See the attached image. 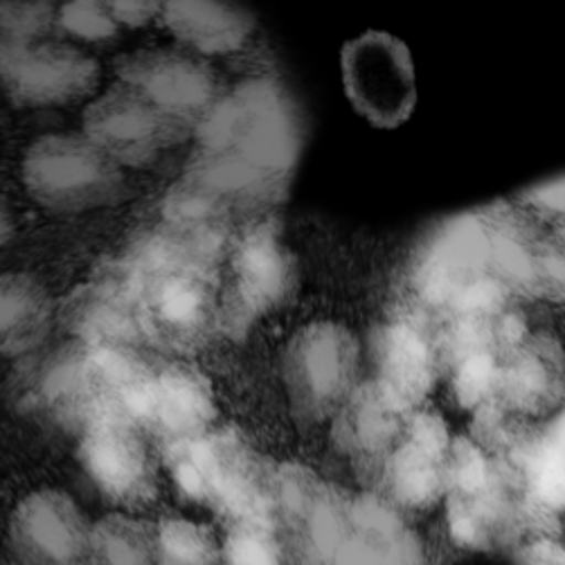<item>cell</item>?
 Here are the masks:
<instances>
[{
    "mask_svg": "<svg viewBox=\"0 0 565 565\" xmlns=\"http://www.w3.org/2000/svg\"><path fill=\"white\" fill-rule=\"evenodd\" d=\"M196 127L201 151L188 179L225 210L277 192L300 149L296 104L270 77L221 93Z\"/></svg>",
    "mask_w": 565,
    "mask_h": 565,
    "instance_id": "cell-1",
    "label": "cell"
},
{
    "mask_svg": "<svg viewBox=\"0 0 565 565\" xmlns=\"http://www.w3.org/2000/svg\"><path fill=\"white\" fill-rule=\"evenodd\" d=\"M179 228V225H177ZM145 242L125 266L142 331L172 348H192L214 318L210 233L181 228Z\"/></svg>",
    "mask_w": 565,
    "mask_h": 565,
    "instance_id": "cell-2",
    "label": "cell"
},
{
    "mask_svg": "<svg viewBox=\"0 0 565 565\" xmlns=\"http://www.w3.org/2000/svg\"><path fill=\"white\" fill-rule=\"evenodd\" d=\"M169 467L179 489L235 523H270L277 487L233 433H203L174 441Z\"/></svg>",
    "mask_w": 565,
    "mask_h": 565,
    "instance_id": "cell-3",
    "label": "cell"
},
{
    "mask_svg": "<svg viewBox=\"0 0 565 565\" xmlns=\"http://www.w3.org/2000/svg\"><path fill=\"white\" fill-rule=\"evenodd\" d=\"M118 164L88 136H45L30 147L23 179L39 203L82 212L122 199L127 185Z\"/></svg>",
    "mask_w": 565,
    "mask_h": 565,
    "instance_id": "cell-4",
    "label": "cell"
},
{
    "mask_svg": "<svg viewBox=\"0 0 565 565\" xmlns=\"http://www.w3.org/2000/svg\"><path fill=\"white\" fill-rule=\"evenodd\" d=\"M345 90L354 108L376 127L394 129L415 110V66L404 41L370 30L341 52Z\"/></svg>",
    "mask_w": 565,
    "mask_h": 565,
    "instance_id": "cell-5",
    "label": "cell"
},
{
    "mask_svg": "<svg viewBox=\"0 0 565 565\" xmlns=\"http://www.w3.org/2000/svg\"><path fill=\"white\" fill-rule=\"evenodd\" d=\"M64 34L3 41V88L17 106H66L95 90L97 62Z\"/></svg>",
    "mask_w": 565,
    "mask_h": 565,
    "instance_id": "cell-6",
    "label": "cell"
},
{
    "mask_svg": "<svg viewBox=\"0 0 565 565\" xmlns=\"http://www.w3.org/2000/svg\"><path fill=\"white\" fill-rule=\"evenodd\" d=\"M359 345L333 322H316L296 333L287 352V385L296 408L322 419L343 408L354 392Z\"/></svg>",
    "mask_w": 565,
    "mask_h": 565,
    "instance_id": "cell-7",
    "label": "cell"
},
{
    "mask_svg": "<svg viewBox=\"0 0 565 565\" xmlns=\"http://www.w3.org/2000/svg\"><path fill=\"white\" fill-rule=\"evenodd\" d=\"M190 122L167 113L127 82L110 86L84 113L86 136L118 162L147 164L188 136Z\"/></svg>",
    "mask_w": 565,
    "mask_h": 565,
    "instance_id": "cell-8",
    "label": "cell"
},
{
    "mask_svg": "<svg viewBox=\"0 0 565 565\" xmlns=\"http://www.w3.org/2000/svg\"><path fill=\"white\" fill-rule=\"evenodd\" d=\"M118 77L172 116L199 125L223 93L216 73L190 47H151L122 56Z\"/></svg>",
    "mask_w": 565,
    "mask_h": 565,
    "instance_id": "cell-9",
    "label": "cell"
},
{
    "mask_svg": "<svg viewBox=\"0 0 565 565\" xmlns=\"http://www.w3.org/2000/svg\"><path fill=\"white\" fill-rule=\"evenodd\" d=\"M79 458L88 478L113 502L142 504L153 493V471L138 422L104 415L82 428Z\"/></svg>",
    "mask_w": 565,
    "mask_h": 565,
    "instance_id": "cell-10",
    "label": "cell"
},
{
    "mask_svg": "<svg viewBox=\"0 0 565 565\" xmlns=\"http://www.w3.org/2000/svg\"><path fill=\"white\" fill-rule=\"evenodd\" d=\"M450 454L454 446L444 422L428 413L413 415L408 430L381 465L379 480L394 502L424 510L448 491Z\"/></svg>",
    "mask_w": 565,
    "mask_h": 565,
    "instance_id": "cell-11",
    "label": "cell"
},
{
    "mask_svg": "<svg viewBox=\"0 0 565 565\" xmlns=\"http://www.w3.org/2000/svg\"><path fill=\"white\" fill-rule=\"evenodd\" d=\"M12 543L25 561L73 563L90 552V532L68 495L39 491L14 512Z\"/></svg>",
    "mask_w": 565,
    "mask_h": 565,
    "instance_id": "cell-12",
    "label": "cell"
},
{
    "mask_svg": "<svg viewBox=\"0 0 565 565\" xmlns=\"http://www.w3.org/2000/svg\"><path fill=\"white\" fill-rule=\"evenodd\" d=\"M212 419V392L196 372L183 367H153L142 394L138 424H145L174 444L207 433Z\"/></svg>",
    "mask_w": 565,
    "mask_h": 565,
    "instance_id": "cell-13",
    "label": "cell"
},
{
    "mask_svg": "<svg viewBox=\"0 0 565 565\" xmlns=\"http://www.w3.org/2000/svg\"><path fill=\"white\" fill-rule=\"evenodd\" d=\"M158 21L183 47L205 56L235 54L255 32V19L237 0H162Z\"/></svg>",
    "mask_w": 565,
    "mask_h": 565,
    "instance_id": "cell-14",
    "label": "cell"
},
{
    "mask_svg": "<svg viewBox=\"0 0 565 565\" xmlns=\"http://www.w3.org/2000/svg\"><path fill=\"white\" fill-rule=\"evenodd\" d=\"M374 359L379 383L394 397L415 406L430 392L437 372V352L428 331L408 318H394L376 335Z\"/></svg>",
    "mask_w": 565,
    "mask_h": 565,
    "instance_id": "cell-15",
    "label": "cell"
},
{
    "mask_svg": "<svg viewBox=\"0 0 565 565\" xmlns=\"http://www.w3.org/2000/svg\"><path fill=\"white\" fill-rule=\"evenodd\" d=\"M233 298L250 318L273 311L285 302L294 285V264L277 235L264 225L253 231L237 248Z\"/></svg>",
    "mask_w": 565,
    "mask_h": 565,
    "instance_id": "cell-16",
    "label": "cell"
},
{
    "mask_svg": "<svg viewBox=\"0 0 565 565\" xmlns=\"http://www.w3.org/2000/svg\"><path fill=\"white\" fill-rule=\"evenodd\" d=\"M68 324L95 345H131L145 335L125 273L84 289L71 302Z\"/></svg>",
    "mask_w": 565,
    "mask_h": 565,
    "instance_id": "cell-17",
    "label": "cell"
},
{
    "mask_svg": "<svg viewBox=\"0 0 565 565\" xmlns=\"http://www.w3.org/2000/svg\"><path fill=\"white\" fill-rule=\"evenodd\" d=\"M162 0H64V30L88 43L118 36L125 28H142L158 19Z\"/></svg>",
    "mask_w": 565,
    "mask_h": 565,
    "instance_id": "cell-18",
    "label": "cell"
},
{
    "mask_svg": "<svg viewBox=\"0 0 565 565\" xmlns=\"http://www.w3.org/2000/svg\"><path fill=\"white\" fill-rule=\"evenodd\" d=\"M50 320L45 294L30 277L12 275L3 281V350L21 354L36 345Z\"/></svg>",
    "mask_w": 565,
    "mask_h": 565,
    "instance_id": "cell-19",
    "label": "cell"
},
{
    "mask_svg": "<svg viewBox=\"0 0 565 565\" xmlns=\"http://www.w3.org/2000/svg\"><path fill=\"white\" fill-rule=\"evenodd\" d=\"M90 552L104 563H149L156 547V534L140 521L108 516L90 532Z\"/></svg>",
    "mask_w": 565,
    "mask_h": 565,
    "instance_id": "cell-20",
    "label": "cell"
},
{
    "mask_svg": "<svg viewBox=\"0 0 565 565\" xmlns=\"http://www.w3.org/2000/svg\"><path fill=\"white\" fill-rule=\"evenodd\" d=\"M158 558L164 563H212L218 554L207 527L190 521H167L156 532Z\"/></svg>",
    "mask_w": 565,
    "mask_h": 565,
    "instance_id": "cell-21",
    "label": "cell"
},
{
    "mask_svg": "<svg viewBox=\"0 0 565 565\" xmlns=\"http://www.w3.org/2000/svg\"><path fill=\"white\" fill-rule=\"evenodd\" d=\"M64 0H3V41L62 32Z\"/></svg>",
    "mask_w": 565,
    "mask_h": 565,
    "instance_id": "cell-22",
    "label": "cell"
},
{
    "mask_svg": "<svg viewBox=\"0 0 565 565\" xmlns=\"http://www.w3.org/2000/svg\"><path fill=\"white\" fill-rule=\"evenodd\" d=\"M225 561L231 563H279L281 547L270 523H235L225 541Z\"/></svg>",
    "mask_w": 565,
    "mask_h": 565,
    "instance_id": "cell-23",
    "label": "cell"
},
{
    "mask_svg": "<svg viewBox=\"0 0 565 565\" xmlns=\"http://www.w3.org/2000/svg\"><path fill=\"white\" fill-rule=\"evenodd\" d=\"M521 201L527 207L525 212L543 223L545 228L556 231L565 225V177L530 190Z\"/></svg>",
    "mask_w": 565,
    "mask_h": 565,
    "instance_id": "cell-24",
    "label": "cell"
}]
</instances>
